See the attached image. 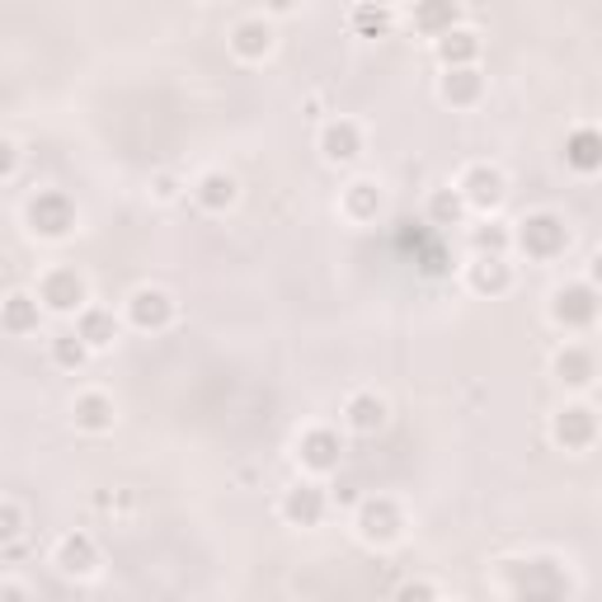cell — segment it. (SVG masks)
Listing matches in <instances>:
<instances>
[{"label": "cell", "mask_w": 602, "mask_h": 602, "mask_svg": "<svg viewBox=\"0 0 602 602\" xmlns=\"http://www.w3.org/2000/svg\"><path fill=\"white\" fill-rule=\"evenodd\" d=\"M321 155L330 165H353L363 155V128L353 118H330L321 128Z\"/></svg>", "instance_id": "8fae6325"}, {"label": "cell", "mask_w": 602, "mask_h": 602, "mask_svg": "<svg viewBox=\"0 0 602 602\" xmlns=\"http://www.w3.org/2000/svg\"><path fill=\"white\" fill-rule=\"evenodd\" d=\"M513 245H518L527 259L551 264L570 250V226H565V217H556V212H527L518 222V232H513Z\"/></svg>", "instance_id": "6da1fadb"}, {"label": "cell", "mask_w": 602, "mask_h": 602, "mask_svg": "<svg viewBox=\"0 0 602 602\" xmlns=\"http://www.w3.org/2000/svg\"><path fill=\"white\" fill-rule=\"evenodd\" d=\"M551 438L565 452H589L598 442V410L593 405H565L551 423Z\"/></svg>", "instance_id": "52a82bcc"}, {"label": "cell", "mask_w": 602, "mask_h": 602, "mask_svg": "<svg viewBox=\"0 0 602 602\" xmlns=\"http://www.w3.org/2000/svg\"><path fill=\"white\" fill-rule=\"evenodd\" d=\"M24 222H29V232L39 240H66L71 232H76L80 212H76V203H71L62 189H39L29 198V207H24Z\"/></svg>", "instance_id": "7a4b0ae2"}, {"label": "cell", "mask_w": 602, "mask_h": 602, "mask_svg": "<svg viewBox=\"0 0 602 602\" xmlns=\"http://www.w3.org/2000/svg\"><path fill=\"white\" fill-rule=\"evenodd\" d=\"M344 212L353 222H377V212H381V189L372 184V180H353L344 189Z\"/></svg>", "instance_id": "d4e9b609"}, {"label": "cell", "mask_w": 602, "mask_h": 602, "mask_svg": "<svg viewBox=\"0 0 602 602\" xmlns=\"http://www.w3.org/2000/svg\"><path fill=\"white\" fill-rule=\"evenodd\" d=\"M71 415H76V429H85V433H109L114 429V400L104 396V391H85V396H76V405H71Z\"/></svg>", "instance_id": "cb8c5ba5"}, {"label": "cell", "mask_w": 602, "mask_h": 602, "mask_svg": "<svg viewBox=\"0 0 602 602\" xmlns=\"http://www.w3.org/2000/svg\"><path fill=\"white\" fill-rule=\"evenodd\" d=\"M193 198H198V207H207V212H226V207H236L240 189L226 170H207V174H198V184H193Z\"/></svg>", "instance_id": "603a6c76"}, {"label": "cell", "mask_w": 602, "mask_h": 602, "mask_svg": "<svg viewBox=\"0 0 602 602\" xmlns=\"http://www.w3.org/2000/svg\"><path fill=\"white\" fill-rule=\"evenodd\" d=\"M353 523H358V537L367 546H396L405 537V513L396 499H386V494H367V499H358Z\"/></svg>", "instance_id": "3957f363"}, {"label": "cell", "mask_w": 602, "mask_h": 602, "mask_svg": "<svg viewBox=\"0 0 602 602\" xmlns=\"http://www.w3.org/2000/svg\"><path fill=\"white\" fill-rule=\"evenodd\" d=\"M415 29L423 39H442L448 29L462 24V0H415Z\"/></svg>", "instance_id": "ac0fdd59"}, {"label": "cell", "mask_w": 602, "mask_h": 602, "mask_svg": "<svg viewBox=\"0 0 602 602\" xmlns=\"http://www.w3.org/2000/svg\"><path fill=\"white\" fill-rule=\"evenodd\" d=\"M301 6V0H264V10H269V14H292Z\"/></svg>", "instance_id": "836d02e7"}, {"label": "cell", "mask_w": 602, "mask_h": 602, "mask_svg": "<svg viewBox=\"0 0 602 602\" xmlns=\"http://www.w3.org/2000/svg\"><path fill=\"white\" fill-rule=\"evenodd\" d=\"M551 367H556V381L570 386V391H589L598 381V358H593L589 344H565Z\"/></svg>", "instance_id": "7c38bea8"}, {"label": "cell", "mask_w": 602, "mask_h": 602, "mask_svg": "<svg viewBox=\"0 0 602 602\" xmlns=\"http://www.w3.org/2000/svg\"><path fill=\"white\" fill-rule=\"evenodd\" d=\"M39 307L52 311V315H76L80 307H90V282H85L76 269H66V264H57V269H47L39 278Z\"/></svg>", "instance_id": "277c9868"}, {"label": "cell", "mask_w": 602, "mask_h": 602, "mask_svg": "<svg viewBox=\"0 0 602 602\" xmlns=\"http://www.w3.org/2000/svg\"><path fill=\"white\" fill-rule=\"evenodd\" d=\"M52 363L66 367V372H80L85 363H90V348H85V340H80L76 330H66V334L52 340Z\"/></svg>", "instance_id": "83f0119b"}, {"label": "cell", "mask_w": 602, "mask_h": 602, "mask_svg": "<svg viewBox=\"0 0 602 602\" xmlns=\"http://www.w3.org/2000/svg\"><path fill=\"white\" fill-rule=\"evenodd\" d=\"M76 334L85 340L90 353H104L118 344V315L109 307H80L76 311Z\"/></svg>", "instance_id": "9a60e30c"}, {"label": "cell", "mask_w": 602, "mask_h": 602, "mask_svg": "<svg viewBox=\"0 0 602 602\" xmlns=\"http://www.w3.org/2000/svg\"><path fill=\"white\" fill-rule=\"evenodd\" d=\"M565 165L574 174H598L602 170V137L598 128H574L565 137Z\"/></svg>", "instance_id": "44dd1931"}, {"label": "cell", "mask_w": 602, "mask_h": 602, "mask_svg": "<svg viewBox=\"0 0 602 602\" xmlns=\"http://www.w3.org/2000/svg\"><path fill=\"white\" fill-rule=\"evenodd\" d=\"M344 423L353 433H377L386 423V400L377 391H353L344 400Z\"/></svg>", "instance_id": "7402d4cb"}, {"label": "cell", "mask_w": 602, "mask_h": 602, "mask_svg": "<svg viewBox=\"0 0 602 602\" xmlns=\"http://www.w3.org/2000/svg\"><path fill=\"white\" fill-rule=\"evenodd\" d=\"M334 499H344V504H358V494H353V485L344 481V485H334Z\"/></svg>", "instance_id": "d590c367"}, {"label": "cell", "mask_w": 602, "mask_h": 602, "mask_svg": "<svg viewBox=\"0 0 602 602\" xmlns=\"http://www.w3.org/2000/svg\"><path fill=\"white\" fill-rule=\"evenodd\" d=\"M508 245H513V232L504 222H485V226H475V232H471V250L475 255H508Z\"/></svg>", "instance_id": "f1b7e54d"}, {"label": "cell", "mask_w": 602, "mask_h": 602, "mask_svg": "<svg viewBox=\"0 0 602 602\" xmlns=\"http://www.w3.org/2000/svg\"><path fill=\"white\" fill-rule=\"evenodd\" d=\"M456 193L466 198L471 212H499L504 198H508V180H504V170H499V165L475 161V165H466L462 180H456Z\"/></svg>", "instance_id": "8992f818"}, {"label": "cell", "mask_w": 602, "mask_h": 602, "mask_svg": "<svg viewBox=\"0 0 602 602\" xmlns=\"http://www.w3.org/2000/svg\"><path fill=\"white\" fill-rule=\"evenodd\" d=\"M20 161H24V155H20V147H14L10 137H0V184H6V180H14V170H20Z\"/></svg>", "instance_id": "4dcf8cb0"}, {"label": "cell", "mask_w": 602, "mask_h": 602, "mask_svg": "<svg viewBox=\"0 0 602 602\" xmlns=\"http://www.w3.org/2000/svg\"><path fill=\"white\" fill-rule=\"evenodd\" d=\"M466 198L456 189H438L433 198H429V222L433 226H462V217H466Z\"/></svg>", "instance_id": "4316f807"}, {"label": "cell", "mask_w": 602, "mask_h": 602, "mask_svg": "<svg viewBox=\"0 0 602 602\" xmlns=\"http://www.w3.org/2000/svg\"><path fill=\"white\" fill-rule=\"evenodd\" d=\"M232 52L240 62H264L273 52V24L264 20V14H259V20H240L232 29Z\"/></svg>", "instance_id": "ffe728a7"}, {"label": "cell", "mask_w": 602, "mask_h": 602, "mask_svg": "<svg viewBox=\"0 0 602 602\" xmlns=\"http://www.w3.org/2000/svg\"><path fill=\"white\" fill-rule=\"evenodd\" d=\"M438 95L452 104V109H475L485 95V76L475 66H448L442 71V85H438Z\"/></svg>", "instance_id": "5bb4252c"}, {"label": "cell", "mask_w": 602, "mask_h": 602, "mask_svg": "<svg viewBox=\"0 0 602 602\" xmlns=\"http://www.w3.org/2000/svg\"><path fill=\"white\" fill-rule=\"evenodd\" d=\"M0 598H29L24 583H0Z\"/></svg>", "instance_id": "e575fe53"}, {"label": "cell", "mask_w": 602, "mask_h": 602, "mask_svg": "<svg viewBox=\"0 0 602 602\" xmlns=\"http://www.w3.org/2000/svg\"><path fill=\"white\" fill-rule=\"evenodd\" d=\"M174 193H180V189H174V174H155V198H174Z\"/></svg>", "instance_id": "d6a6232c"}, {"label": "cell", "mask_w": 602, "mask_h": 602, "mask_svg": "<svg viewBox=\"0 0 602 602\" xmlns=\"http://www.w3.org/2000/svg\"><path fill=\"white\" fill-rule=\"evenodd\" d=\"M391 10L381 6V0H363L358 10H353V33H358V39H386V33H391Z\"/></svg>", "instance_id": "484cf974"}, {"label": "cell", "mask_w": 602, "mask_h": 602, "mask_svg": "<svg viewBox=\"0 0 602 602\" xmlns=\"http://www.w3.org/2000/svg\"><path fill=\"white\" fill-rule=\"evenodd\" d=\"M466 282L481 297H504L513 288V269H508L504 255H475L471 269H466Z\"/></svg>", "instance_id": "e0dca14e"}, {"label": "cell", "mask_w": 602, "mask_h": 602, "mask_svg": "<svg viewBox=\"0 0 602 602\" xmlns=\"http://www.w3.org/2000/svg\"><path fill=\"white\" fill-rule=\"evenodd\" d=\"M551 321L560 330H593L598 321V288L593 282H565V288L551 292Z\"/></svg>", "instance_id": "5b68a950"}, {"label": "cell", "mask_w": 602, "mask_h": 602, "mask_svg": "<svg viewBox=\"0 0 602 602\" xmlns=\"http://www.w3.org/2000/svg\"><path fill=\"white\" fill-rule=\"evenodd\" d=\"M57 570L66 579H90L99 570V546L90 533H66L57 541Z\"/></svg>", "instance_id": "4fadbf2b"}, {"label": "cell", "mask_w": 602, "mask_h": 602, "mask_svg": "<svg viewBox=\"0 0 602 602\" xmlns=\"http://www.w3.org/2000/svg\"><path fill=\"white\" fill-rule=\"evenodd\" d=\"M20 537H24V508L0 499V546H14Z\"/></svg>", "instance_id": "f546056e"}, {"label": "cell", "mask_w": 602, "mask_h": 602, "mask_svg": "<svg viewBox=\"0 0 602 602\" xmlns=\"http://www.w3.org/2000/svg\"><path fill=\"white\" fill-rule=\"evenodd\" d=\"M128 321H132L137 330H147V334L170 330V321H174V297H170L165 288H137V292L128 297Z\"/></svg>", "instance_id": "30bf717a"}, {"label": "cell", "mask_w": 602, "mask_h": 602, "mask_svg": "<svg viewBox=\"0 0 602 602\" xmlns=\"http://www.w3.org/2000/svg\"><path fill=\"white\" fill-rule=\"evenodd\" d=\"M400 598H438L433 583H400Z\"/></svg>", "instance_id": "1f68e13d"}, {"label": "cell", "mask_w": 602, "mask_h": 602, "mask_svg": "<svg viewBox=\"0 0 602 602\" xmlns=\"http://www.w3.org/2000/svg\"><path fill=\"white\" fill-rule=\"evenodd\" d=\"M433 52H438L442 71H448V66H475V57H481V33L466 29V24H456V29L442 33V39H433Z\"/></svg>", "instance_id": "d6986e66"}, {"label": "cell", "mask_w": 602, "mask_h": 602, "mask_svg": "<svg viewBox=\"0 0 602 602\" xmlns=\"http://www.w3.org/2000/svg\"><path fill=\"white\" fill-rule=\"evenodd\" d=\"M325 508H330V494L315 481H297L288 494H282V518H288L292 527H321Z\"/></svg>", "instance_id": "9c48e42d"}, {"label": "cell", "mask_w": 602, "mask_h": 602, "mask_svg": "<svg viewBox=\"0 0 602 602\" xmlns=\"http://www.w3.org/2000/svg\"><path fill=\"white\" fill-rule=\"evenodd\" d=\"M340 433L334 429H307L297 438V462H301V471H311V475H330V471H340Z\"/></svg>", "instance_id": "ba28073f"}, {"label": "cell", "mask_w": 602, "mask_h": 602, "mask_svg": "<svg viewBox=\"0 0 602 602\" xmlns=\"http://www.w3.org/2000/svg\"><path fill=\"white\" fill-rule=\"evenodd\" d=\"M43 325V307H39V297L33 292H10L6 301H0V330L6 334H39Z\"/></svg>", "instance_id": "2e32d148"}]
</instances>
